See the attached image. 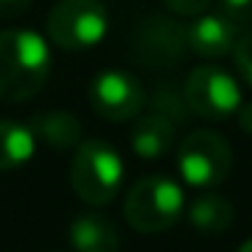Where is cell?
Segmentation results:
<instances>
[{"instance_id": "6da1fadb", "label": "cell", "mask_w": 252, "mask_h": 252, "mask_svg": "<svg viewBox=\"0 0 252 252\" xmlns=\"http://www.w3.org/2000/svg\"><path fill=\"white\" fill-rule=\"evenodd\" d=\"M49 44L35 30L0 33V100L25 103L35 98L49 79Z\"/></svg>"}, {"instance_id": "7a4b0ae2", "label": "cell", "mask_w": 252, "mask_h": 252, "mask_svg": "<svg viewBox=\"0 0 252 252\" xmlns=\"http://www.w3.org/2000/svg\"><path fill=\"white\" fill-rule=\"evenodd\" d=\"M125 179V163L111 144L100 138L82 141L71 158V187L84 203L106 206L117 198Z\"/></svg>"}, {"instance_id": "3957f363", "label": "cell", "mask_w": 252, "mask_h": 252, "mask_svg": "<svg viewBox=\"0 0 252 252\" xmlns=\"http://www.w3.org/2000/svg\"><path fill=\"white\" fill-rule=\"evenodd\" d=\"M185 192L168 176H144L125 198V220L138 233H160L185 214Z\"/></svg>"}, {"instance_id": "277c9868", "label": "cell", "mask_w": 252, "mask_h": 252, "mask_svg": "<svg viewBox=\"0 0 252 252\" xmlns=\"http://www.w3.org/2000/svg\"><path fill=\"white\" fill-rule=\"evenodd\" d=\"M46 33L60 49H93L109 33V11L100 0H57L46 19Z\"/></svg>"}, {"instance_id": "5b68a950", "label": "cell", "mask_w": 252, "mask_h": 252, "mask_svg": "<svg viewBox=\"0 0 252 252\" xmlns=\"http://www.w3.org/2000/svg\"><path fill=\"white\" fill-rule=\"evenodd\" d=\"M233 155L222 136L212 130H192L176 152V168L182 179L195 190H212L230 174Z\"/></svg>"}, {"instance_id": "8992f818", "label": "cell", "mask_w": 252, "mask_h": 252, "mask_svg": "<svg viewBox=\"0 0 252 252\" xmlns=\"http://www.w3.org/2000/svg\"><path fill=\"white\" fill-rule=\"evenodd\" d=\"M185 103L192 114L206 120H225L241 106V87L220 65H198L185 82Z\"/></svg>"}, {"instance_id": "52a82bcc", "label": "cell", "mask_w": 252, "mask_h": 252, "mask_svg": "<svg viewBox=\"0 0 252 252\" xmlns=\"http://www.w3.org/2000/svg\"><path fill=\"white\" fill-rule=\"evenodd\" d=\"M90 106L98 117L109 122H127L138 117L147 103V93L144 84L138 82L133 73L120 71V68H109L100 71L98 76L90 82L87 90Z\"/></svg>"}, {"instance_id": "ba28073f", "label": "cell", "mask_w": 252, "mask_h": 252, "mask_svg": "<svg viewBox=\"0 0 252 252\" xmlns=\"http://www.w3.org/2000/svg\"><path fill=\"white\" fill-rule=\"evenodd\" d=\"M241 30H236L222 14H198L185 28V41L201 57H225L233 52Z\"/></svg>"}, {"instance_id": "9c48e42d", "label": "cell", "mask_w": 252, "mask_h": 252, "mask_svg": "<svg viewBox=\"0 0 252 252\" xmlns=\"http://www.w3.org/2000/svg\"><path fill=\"white\" fill-rule=\"evenodd\" d=\"M68 239L76 252H120V233L106 214L84 212L73 217Z\"/></svg>"}, {"instance_id": "30bf717a", "label": "cell", "mask_w": 252, "mask_h": 252, "mask_svg": "<svg viewBox=\"0 0 252 252\" xmlns=\"http://www.w3.org/2000/svg\"><path fill=\"white\" fill-rule=\"evenodd\" d=\"M174 120H168L160 111H147L138 114L136 125L130 130V147L138 158L144 160H158L174 147Z\"/></svg>"}, {"instance_id": "8fae6325", "label": "cell", "mask_w": 252, "mask_h": 252, "mask_svg": "<svg viewBox=\"0 0 252 252\" xmlns=\"http://www.w3.org/2000/svg\"><path fill=\"white\" fill-rule=\"evenodd\" d=\"M30 130L35 133V141H44L46 147L65 152V149H76L82 144V122L71 111H46L30 120Z\"/></svg>"}, {"instance_id": "7c38bea8", "label": "cell", "mask_w": 252, "mask_h": 252, "mask_svg": "<svg viewBox=\"0 0 252 252\" xmlns=\"http://www.w3.org/2000/svg\"><path fill=\"white\" fill-rule=\"evenodd\" d=\"M187 217L201 233H222L233 222V203L214 190H203L187 203Z\"/></svg>"}, {"instance_id": "4fadbf2b", "label": "cell", "mask_w": 252, "mask_h": 252, "mask_svg": "<svg viewBox=\"0 0 252 252\" xmlns=\"http://www.w3.org/2000/svg\"><path fill=\"white\" fill-rule=\"evenodd\" d=\"M35 133L30 125L14 120H0V171H14L35 155Z\"/></svg>"}, {"instance_id": "5bb4252c", "label": "cell", "mask_w": 252, "mask_h": 252, "mask_svg": "<svg viewBox=\"0 0 252 252\" xmlns=\"http://www.w3.org/2000/svg\"><path fill=\"white\" fill-rule=\"evenodd\" d=\"M236 30L247 33L252 28V0H220V11Z\"/></svg>"}, {"instance_id": "9a60e30c", "label": "cell", "mask_w": 252, "mask_h": 252, "mask_svg": "<svg viewBox=\"0 0 252 252\" xmlns=\"http://www.w3.org/2000/svg\"><path fill=\"white\" fill-rule=\"evenodd\" d=\"M233 57H236V65H239L241 76L247 79V84L252 87V30L239 35L233 46Z\"/></svg>"}, {"instance_id": "2e32d148", "label": "cell", "mask_w": 252, "mask_h": 252, "mask_svg": "<svg viewBox=\"0 0 252 252\" xmlns=\"http://www.w3.org/2000/svg\"><path fill=\"white\" fill-rule=\"evenodd\" d=\"M165 8L179 17H198V14H206V8L212 6V0H163Z\"/></svg>"}, {"instance_id": "e0dca14e", "label": "cell", "mask_w": 252, "mask_h": 252, "mask_svg": "<svg viewBox=\"0 0 252 252\" xmlns=\"http://www.w3.org/2000/svg\"><path fill=\"white\" fill-rule=\"evenodd\" d=\"M30 3H33V0H0V19L8 22V19L22 17L30 8Z\"/></svg>"}, {"instance_id": "ac0fdd59", "label": "cell", "mask_w": 252, "mask_h": 252, "mask_svg": "<svg viewBox=\"0 0 252 252\" xmlns=\"http://www.w3.org/2000/svg\"><path fill=\"white\" fill-rule=\"evenodd\" d=\"M236 114H239V125H241V130L252 136V103L239 106V111H236Z\"/></svg>"}, {"instance_id": "d6986e66", "label": "cell", "mask_w": 252, "mask_h": 252, "mask_svg": "<svg viewBox=\"0 0 252 252\" xmlns=\"http://www.w3.org/2000/svg\"><path fill=\"white\" fill-rule=\"evenodd\" d=\"M239 252H252V239L247 241V244H241V247H239Z\"/></svg>"}]
</instances>
